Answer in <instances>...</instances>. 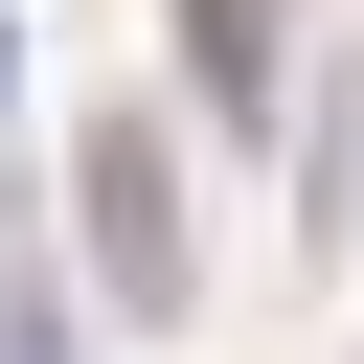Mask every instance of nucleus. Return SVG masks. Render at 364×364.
I'll list each match as a JSON object with an SVG mask.
<instances>
[{"mask_svg":"<svg viewBox=\"0 0 364 364\" xmlns=\"http://www.w3.org/2000/svg\"><path fill=\"white\" fill-rule=\"evenodd\" d=\"M68 205H91V273H114V318H182V296H205V250H182V159H159V114H91V159H68Z\"/></svg>","mask_w":364,"mask_h":364,"instance_id":"nucleus-1","label":"nucleus"},{"mask_svg":"<svg viewBox=\"0 0 364 364\" xmlns=\"http://www.w3.org/2000/svg\"><path fill=\"white\" fill-rule=\"evenodd\" d=\"M182 23H205V91H228V114L273 136V0H182Z\"/></svg>","mask_w":364,"mask_h":364,"instance_id":"nucleus-2","label":"nucleus"},{"mask_svg":"<svg viewBox=\"0 0 364 364\" xmlns=\"http://www.w3.org/2000/svg\"><path fill=\"white\" fill-rule=\"evenodd\" d=\"M0 364H46V318H0Z\"/></svg>","mask_w":364,"mask_h":364,"instance_id":"nucleus-3","label":"nucleus"}]
</instances>
